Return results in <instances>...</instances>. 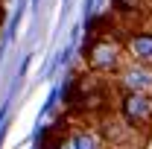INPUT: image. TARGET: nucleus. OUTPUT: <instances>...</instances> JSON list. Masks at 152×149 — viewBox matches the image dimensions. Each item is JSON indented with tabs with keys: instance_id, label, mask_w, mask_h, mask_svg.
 <instances>
[{
	"instance_id": "obj_1",
	"label": "nucleus",
	"mask_w": 152,
	"mask_h": 149,
	"mask_svg": "<svg viewBox=\"0 0 152 149\" xmlns=\"http://www.w3.org/2000/svg\"><path fill=\"white\" fill-rule=\"evenodd\" d=\"M85 61L88 67L99 76H114L123 64H126V53H123V44L111 41L108 35H99L91 41V47H85Z\"/></svg>"
},
{
	"instance_id": "obj_2",
	"label": "nucleus",
	"mask_w": 152,
	"mask_h": 149,
	"mask_svg": "<svg viewBox=\"0 0 152 149\" xmlns=\"http://www.w3.org/2000/svg\"><path fill=\"white\" fill-rule=\"evenodd\" d=\"M117 114L137 131L152 129V93L143 91H120V102H117Z\"/></svg>"
},
{
	"instance_id": "obj_3",
	"label": "nucleus",
	"mask_w": 152,
	"mask_h": 149,
	"mask_svg": "<svg viewBox=\"0 0 152 149\" xmlns=\"http://www.w3.org/2000/svg\"><path fill=\"white\" fill-rule=\"evenodd\" d=\"M117 88L120 91H143L152 93V67L149 64H137V61H129L117 70Z\"/></svg>"
},
{
	"instance_id": "obj_4",
	"label": "nucleus",
	"mask_w": 152,
	"mask_h": 149,
	"mask_svg": "<svg viewBox=\"0 0 152 149\" xmlns=\"http://www.w3.org/2000/svg\"><path fill=\"white\" fill-rule=\"evenodd\" d=\"M123 53L129 61L152 67V29H132L123 35Z\"/></svg>"
},
{
	"instance_id": "obj_5",
	"label": "nucleus",
	"mask_w": 152,
	"mask_h": 149,
	"mask_svg": "<svg viewBox=\"0 0 152 149\" xmlns=\"http://www.w3.org/2000/svg\"><path fill=\"white\" fill-rule=\"evenodd\" d=\"M56 149H108L102 134L91 126H76V129H64V134L58 137Z\"/></svg>"
}]
</instances>
